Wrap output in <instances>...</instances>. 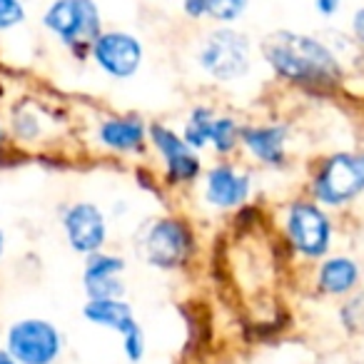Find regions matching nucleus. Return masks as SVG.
I'll list each match as a JSON object with an SVG mask.
<instances>
[{
  "mask_svg": "<svg viewBox=\"0 0 364 364\" xmlns=\"http://www.w3.org/2000/svg\"><path fill=\"white\" fill-rule=\"evenodd\" d=\"M242 117L235 110L220 107L218 115L210 127L208 152L213 160H228V157H240V132H242Z\"/></svg>",
  "mask_w": 364,
  "mask_h": 364,
  "instance_id": "f3484780",
  "label": "nucleus"
},
{
  "mask_svg": "<svg viewBox=\"0 0 364 364\" xmlns=\"http://www.w3.org/2000/svg\"><path fill=\"white\" fill-rule=\"evenodd\" d=\"M127 257L115 250H100L82 257V292L85 299H125L127 297Z\"/></svg>",
  "mask_w": 364,
  "mask_h": 364,
  "instance_id": "2eb2a0df",
  "label": "nucleus"
},
{
  "mask_svg": "<svg viewBox=\"0 0 364 364\" xmlns=\"http://www.w3.org/2000/svg\"><path fill=\"white\" fill-rule=\"evenodd\" d=\"M50 117L36 102H23L16 105L11 112V135L16 137V142L21 145H38L41 140H46L48 127H50Z\"/></svg>",
  "mask_w": 364,
  "mask_h": 364,
  "instance_id": "6ab92c4d",
  "label": "nucleus"
},
{
  "mask_svg": "<svg viewBox=\"0 0 364 364\" xmlns=\"http://www.w3.org/2000/svg\"><path fill=\"white\" fill-rule=\"evenodd\" d=\"M312 364H337V362H332V359H314Z\"/></svg>",
  "mask_w": 364,
  "mask_h": 364,
  "instance_id": "c756f323",
  "label": "nucleus"
},
{
  "mask_svg": "<svg viewBox=\"0 0 364 364\" xmlns=\"http://www.w3.org/2000/svg\"><path fill=\"white\" fill-rule=\"evenodd\" d=\"M252 8V0H208L210 26H240Z\"/></svg>",
  "mask_w": 364,
  "mask_h": 364,
  "instance_id": "412c9836",
  "label": "nucleus"
},
{
  "mask_svg": "<svg viewBox=\"0 0 364 364\" xmlns=\"http://www.w3.org/2000/svg\"><path fill=\"white\" fill-rule=\"evenodd\" d=\"M145 43L127 28H107L90 43L87 60L102 77L112 82H130L145 65Z\"/></svg>",
  "mask_w": 364,
  "mask_h": 364,
  "instance_id": "9b49d317",
  "label": "nucleus"
},
{
  "mask_svg": "<svg viewBox=\"0 0 364 364\" xmlns=\"http://www.w3.org/2000/svg\"><path fill=\"white\" fill-rule=\"evenodd\" d=\"M6 349L18 364H58L65 334L48 317H21L6 329Z\"/></svg>",
  "mask_w": 364,
  "mask_h": 364,
  "instance_id": "f8f14e48",
  "label": "nucleus"
},
{
  "mask_svg": "<svg viewBox=\"0 0 364 364\" xmlns=\"http://www.w3.org/2000/svg\"><path fill=\"white\" fill-rule=\"evenodd\" d=\"M193 193H198V203L205 213L235 215L255 203L257 170L250 167L242 157L210 160Z\"/></svg>",
  "mask_w": 364,
  "mask_h": 364,
  "instance_id": "0eeeda50",
  "label": "nucleus"
},
{
  "mask_svg": "<svg viewBox=\"0 0 364 364\" xmlns=\"http://www.w3.org/2000/svg\"><path fill=\"white\" fill-rule=\"evenodd\" d=\"M347 36L357 43L359 48L364 50V3L357 6L349 16V23H347Z\"/></svg>",
  "mask_w": 364,
  "mask_h": 364,
  "instance_id": "393cba45",
  "label": "nucleus"
},
{
  "mask_svg": "<svg viewBox=\"0 0 364 364\" xmlns=\"http://www.w3.org/2000/svg\"><path fill=\"white\" fill-rule=\"evenodd\" d=\"M167 3H180V0H167Z\"/></svg>",
  "mask_w": 364,
  "mask_h": 364,
  "instance_id": "7c9ffc66",
  "label": "nucleus"
},
{
  "mask_svg": "<svg viewBox=\"0 0 364 364\" xmlns=\"http://www.w3.org/2000/svg\"><path fill=\"white\" fill-rule=\"evenodd\" d=\"M0 364H18L16 359L8 354V349L6 347H0Z\"/></svg>",
  "mask_w": 364,
  "mask_h": 364,
  "instance_id": "cd10ccee",
  "label": "nucleus"
},
{
  "mask_svg": "<svg viewBox=\"0 0 364 364\" xmlns=\"http://www.w3.org/2000/svg\"><path fill=\"white\" fill-rule=\"evenodd\" d=\"M147 145H150L152 170L160 180L162 193L182 195L198 188L205 172V155L195 152L182 140L180 130L165 120H150L147 125Z\"/></svg>",
  "mask_w": 364,
  "mask_h": 364,
  "instance_id": "423d86ee",
  "label": "nucleus"
},
{
  "mask_svg": "<svg viewBox=\"0 0 364 364\" xmlns=\"http://www.w3.org/2000/svg\"><path fill=\"white\" fill-rule=\"evenodd\" d=\"M28 23V8L23 0H0V36L13 33Z\"/></svg>",
  "mask_w": 364,
  "mask_h": 364,
  "instance_id": "5701e85b",
  "label": "nucleus"
},
{
  "mask_svg": "<svg viewBox=\"0 0 364 364\" xmlns=\"http://www.w3.org/2000/svg\"><path fill=\"white\" fill-rule=\"evenodd\" d=\"M41 26L75 60L85 63L90 43L105 31V18L97 0H50L41 16Z\"/></svg>",
  "mask_w": 364,
  "mask_h": 364,
  "instance_id": "6e6552de",
  "label": "nucleus"
},
{
  "mask_svg": "<svg viewBox=\"0 0 364 364\" xmlns=\"http://www.w3.org/2000/svg\"><path fill=\"white\" fill-rule=\"evenodd\" d=\"M132 252L147 269L160 274L188 272L203 255L198 223L180 210L145 218L132 232Z\"/></svg>",
  "mask_w": 364,
  "mask_h": 364,
  "instance_id": "7ed1b4c3",
  "label": "nucleus"
},
{
  "mask_svg": "<svg viewBox=\"0 0 364 364\" xmlns=\"http://www.w3.org/2000/svg\"><path fill=\"white\" fill-rule=\"evenodd\" d=\"M6 137H8V132H6V127H3V122H0V147L6 145Z\"/></svg>",
  "mask_w": 364,
  "mask_h": 364,
  "instance_id": "c85d7f7f",
  "label": "nucleus"
},
{
  "mask_svg": "<svg viewBox=\"0 0 364 364\" xmlns=\"http://www.w3.org/2000/svg\"><path fill=\"white\" fill-rule=\"evenodd\" d=\"M180 13L190 23H205L208 21V0H180Z\"/></svg>",
  "mask_w": 364,
  "mask_h": 364,
  "instance_id": "b1692460",
  "label": "nucleus"
},
{
  "mask_svg": "<svg viewBox=\"0 0 364 364\" xmlns=\"http://www.w3.org/2000/svg\"><path fill=\"white\" fill-rule=\"evenodd\" d=\"M362 269H364V259H362Z\"/></svg>",
  "mask_w": 364,
  "mask_h": 364,
  "instance_id": "2f4dec72",
  "label": "nucleus"
},
{
  "mask_svg": "<svg viewBox=\"0 0 364 364\" xmlns=\"http://www.w3.org/2000/svg\"><path fill=\"white\" fill-rule=\"evenodd\" d=\"M307 269V287L314 299L339 302L364 287L362 257L347 250H334Z\"/></svg>",
  "mask_w": 364,
  "mask_h": 364,
  "instance_id": "4468645a",
  "label": "nucleus"
},
{
  "mask_svg": "<svg viewBox=\"0 0 364 364\" xmlns=\"http://www.w3.org/2000/svg\"><path fill=\"white\" fill-rule=\"evenodd\" d=\"M220 105L215 102H208V100H200V102H193L182 117V125L177 127L182 135V140L188 142L195 152L200 155H208V142H210V127H213V120L218 115Z\"/></svg>",
  "mask_w": 364,
  "mask_h": 364,
  "instance_id": "a211bd4d",
  "label": "nucleus"
},
{
  "mask_svg": "<svg viewBox=\"0 0 364 364\" xmlns=\"http://www.w3.org/2000/svg\"><path fill=\"white\" fill-rule=\"evenodd\" d=\"M120 352L127 364L145 362L147 354H150V342H147V332L142 324H135L125 334H120Z\"/></svg>",
  "mask_w": 364,
  "mask_h": 364,
  "instance_id": "4be33fe9",
  "label": "nucleus"
},
{
  "mask_svg": "<svg viewBox=\"0 0 364 364\" xmlns=\"http://www.w3.org/2000/svg\"><path fill=\"white\" fill-rule=\"evenodd\" d=\"M6 250H8V237H6V230L0 228V262L6 257Z\"/></svg>",
  "mask_w": 364,
  "mask_h": 364,
  "instance_id": "bb28decb",
  "label": "nucleus"
},
{
  "mask_svg": "<svg viewBox=\"0 0 364 364\" xmlns=\"http://www.w3.org/2000/svg\"><path fill=\"white\" fill-rule=\"evenodd\" d=\"M274 228H277L279 242L287 247L289 259L299 267H312L314 262L337 250L339 218L314 203L302 190L277 205Z\"/></svg>",
  "mask_w": 364,
  "mask_h": 364,
  "instance_id": "20e7f679",
  "label": "nucleus"
},
{
  "mask_svg": "<svg viewBox=\"0 0 364 364\" xmlns=\"http://www.w3.org/2000/svg\"><path fill=\"white\" fill-rule=\"evenodd\" d=\"M147 120L135 110L102 112L90 130V142L100 155L112 160L145 162L150 157L147 145Z\"/></svg>",
  "mask_w": 364,
  "mask_h": 364,
  "instance_id": "9d476101",
  "label": "nucleus"
},
{
  "mask_svg": "<svg viewBox=\"0 0 364 364\" xmlns=\"http://www.w3.org/2000/svg\"><path fill=\"white\" fill-rule=\"evenodd\" d=\"M60 230L70 252L87 257L110 247V215L95 200H73L60 210Z\"/></svg>",
  "mask_w": 364,
  "mask_h": 364,
  "instance_id": "ddd939ff",
  "label": "nucleus"
},
{
  "mask_svg": "<svg viewBox=\"0 0 364 364\" xmlns=\"http://www.w3.org/2000/svg\"><path fill=\"white\" fill-rule=\"evenodd\" d=\"M257 55L274 85L312 100H332L347 92L354 75L319 33L269 31L257 41Z\"/></svg>",
  "mask_w": 364,
  "mask_h": 364,
  "instance_id": "f257e3e1",
  "label": "nucleus"
},
{
  "mask_svg": "<svg viewBox=\"0 0 364 364\" xmlns=\"http://www.w3.org/2000/svg\"><path fill=\"white\" fill-rule=\"evenodd\" d=\"M334 324L349 339H364V287L334 304Z\"/></svg>",
  "mask_w": 364,
  "mask_h": 364,
  "instance_id": "aec40b11",
  "label": "nucleus"
},
{
  "mask_svg": "<svg viewBox=\"0 0 364 364\" xmlns=\"http://www.w3.org/2000/svg\"><path fill=\"white\" fill-rule=\"evenodd\" d=\"M190 63L208 85L240 90L257 75V41L240 26H208L193 41Z\"/></svg>",
  "mask_w": 364,
  "mask_h": 364,
  "instance_id": "f03ea898",
  "label": "nucleus"
},
{
  "mask_svg": "<svg viewBox=\"0 0 364 364\" xmlns=\"http://www.w3.org/2000/svg\"><path fill=\"white\" fill-rule=\"evenodd\" d=\"M302 193L329 213L347 215L364 203V147H337L304 165Z\"/></svg>",
  "mask_w": 364,
  "mask_h": 364,
  "instance_id": "39448f33",
  "label": "nucleus"
},
{
  "mask_svg": "<svg viewBox=\"0 0 364 364\" xmlns=\"http://www.w3.org/2000/svg\"><path fill=\"white\" fill-rule=\"evenodd\" d=\"M80 314L87 324L97 329H105L112 334H125L127 329H132L135 324H140L135 314L132 302L125 299H85L80 307Z\"/></svg>",
  "mask_w": 364,
  "mask_h": 364,
  "instance_id": "dca6fc26",
  "label": "nucleus"
},
{
  "mask_svg": "<svg viewBox=\"0 0 364 364\" xmlns=\"http://www.w3.org/2000/svg\"><path fill=\"white\" fill-rule=\"evenodd\" d=\"M344 0H312V8L317 13V18L322 21H334V18L342 13Z\"/></svg>",
  "mask_w": 364,
  "mask_h": 364,
  "instance_id": "a878e982",
  "label": "nucleus"
},
{
  "mask_svg": "<svg viewBox=\"0 0 364 364\" xmlns=\"http://www.w3.org/2000/svg\"><path fill=\"white\" fill-rule=\"evenodd\" d=\"M294 122L287 117L245 120L240 132V157L255 170L287 172L294 162Z\"/></svg>",
  "mask_w": 364,
  "mask_h": 364,
  "instance_id": "1a4fd4ad",
  "label": "nucleus"
}]
</instances>
